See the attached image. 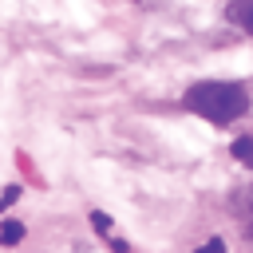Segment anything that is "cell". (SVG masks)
I'll list each match as a JSON object with an SVG mask.
<instances>
[{"label":"cell","mask_w":253,"mask_h":253,"mask_svg":"<svg viewBox=\"0 0 253 253\" xmlns=\"http://www.w3.org/2000/svg\"><path fill=\"white\" fill-rule=\"evenodd\" d=\"M20 237H24V225H20V221H12V217L0 221V241H4V245H16Z\"/></svg>","instance_id":"obj_4"},{"label":"cell","mask_w":253,"mask_h":253,"mask_svg":"<svg viewBox=\"0 0 253 253\" xmlns=\"http://www.w3.org/2000/svg\"><path fill=\"white\" fill-rule=\"evenodd\" d=\"M194 253H225V241H221V237H210V241H206V245H198Z\"/></svg>","instance_id":"obj_6"},{"label":"cell","mask_w":253,"mask_h":253,"mask_svg":"<svg viewBox=\"0 0 253 253\" xmlns=\"http://www.w3.org/2000/svg\"><path fill=\"white\" fill-rule=\"evenodd\" d=\"M233 210H237V213H245V217L253 221V186H241V190L233 194Z\"/></svg>","instance_id":"obj_3"},{"label":"cell","mask_w":253,"mask_h":253,"mask_svg":"<svg viewBox=\"0 0 253 253\" xmlns=\"http://www.w3.org/2000/svg\"><path fill=\"white\" fill-rule=\"evenodd\" d=\"M16 198H20V186H8V190H4V194H0V210H4V206H8V202H16Z\"/></svg>","instance_id":"obj_8"},{"label":"cell","mask_w":253,"mask_h":253,"mask_svg":"<svg viewBox=\"0 0 253 253\" xmlns=\"http://www.w3.org/2000/svg\"><path fill=\"white\" fill-rule=\"evenodd\" d=\"M233 158L245 162V166H253V138H237L233 142Z\"/></svg>","instance_id":"obj_5"},{"label":"cell","mask_w":253,"mask_h":253,"mask_svg":"<svg viewBox=\"0 0 253 253\" xmlns=\"http://www.w3.org/2000/svg\"><path fill=\"white\" fill-rule=\"evenodd\" d=\"M186 107L210 123H233L249 111V91L241 83H225V79H210V83H194L186 91Z\"/></svg>","instance_id":"obj_1"},{"label":"cell","mask_w":253,"mask_h":253,"mask_svg":"<svg viewBox=\"0 0 253 253\" xmlns=\"http://www.w3.org/2000/svg\"><path fill=\"white\" fill-rule=\"evenodd\" d=\"M225 16L253 36V0H229V4H225Z\"/></svg>","instance_id":"obj_2"},{"label":"cell","mask_w":253,"mask_h":253,"mask_svg":"<svg viewBox=\"0 0 253 253\" xmlns=\"http://www.w3.org/2000/svg\"><path fill=\"white\" fill-rule=\"evenodd\" d=\"M91 225H95L99 233H111V217H107V213H91Z\"/></svg>","instance_id":"obj_7"}]
</instances>
